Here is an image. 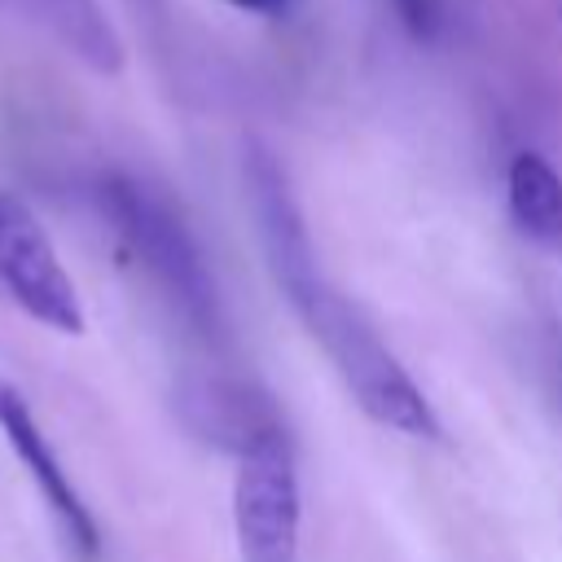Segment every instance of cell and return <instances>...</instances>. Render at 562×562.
<instances>
[{
	"mask_svg": "<svg viewBox=\"0 0 562 562\" xmlns=\"http://www.w3.org/2000/svg\"><path fill=\"white\" fill-rule=\"evenodd\" d=\"M189 426L206 430L215 443H233L237 452L268 426H277V413L263 408V400L246 386H198V400L184 408Z\"/></svg>",
	"mask_w": 562,
	"mask_h": 562,
	"instance_id": "cell-8",
	"label": "cell"
},
{
	"mask_svg": "<svg viewBox=\"0 0 562 562\" xmlns=\"http://www.w3.org/2000/svg\"><path fill=\"white\" fill-rule=\"evenodd\" d=\"M0 290L40 325L83 334V303L40 220L0 189Z\"/></svg>",
	"mask_w": 562,
	"mask_h": 562,
	"instance_id": "cell-4",
	"label": "cell"
},
{
	"mask_svg": "<svg viewBox=\"0 0 562 562\" xmlns=\"http://www.w3.org/2000/svg\"><path fill=\"white\" fill-rule=\"evenodd\" d=\"M299 470L281 426L259 430L237 452L233 522L246 562H294L299 553Z\"/></svg>",
	"mask_w": 562,
	"mask_h": 562,
	"instance_id": "cell-3",
	"label": "cell"
},
{
	"mask_svg": "<svg viewBox=\"0 0 562 562\" xmlns=\"http://www.w3.org/2000/svg\"><path fill=\"white\" fill-rule=\"evenodd\" d=\"M228 4H237V9H277L281 0H228Z\"/></svg>",
	"mask_w": 562,
	"mask_h": 562,
	"instance_id": "cell-10",
	"label": "cell"
},
{
	"mask_svg": "<svg viewBox=\"0 0 562 562\" xmlns=\"http://www.w3.org/2000/svg\"><path fill=\"white\" fill-rule=\"evenodd\" d=\"M290 307L299 312L303 329L321 342L356 404L386 430L413 435V439H435L439 435V413L422 395V386L408 378V369L391 356V347L373 334V325L338 294L321 272L303 277L299 285L285 290Z\"/></svg>",
	"mask_w": 562,
	"mask_h": 562,
	"instance_id": "cell-1",
	"label": "cell"
},
{
	"mask_svg": "<svg viewBox=\"0 0 562 562\" xmlns=\"http://www.w3.org/2000/svg\"><path fill=\"white\" fill-rule=\"evenodd\" d=\"M0 435L9 439L13 457H18L22 470L31 474L35 492L44 496V505L53 509V518L61 522L66 540L75 544V553L92 562V558L101 553L97 518L88 514L83 496H79L75 483L66 479V470H61L53 443L44 439V430H40V422H35V413H31V404H26V395H22L13 382H0Z\"/></svg>",
	"mask_w": 562,
	"mask_h": 562,
	"instance_id": "cell-5",
	"label": "cell"
},
{
	"mask_svg": "<svg viewBox=\"0 0 562 562\" xmlns=\"http://www.w3.org/2000/svg\"><path fill=\"white\" fill-rule=\"evenodd\" d=\"M97 202H101V215L114 224V233L127 241V250L140 259V268L162 285L171 307H180V316L198 334L215 338L224 325L215 277L206 272L202 250L189 237L184 220L154 189L119 171L97 184Z\"/></svg>",
	"mask_w": 562,
	"mask_h": 562,
	"instance_id": "cell-2",
	"label": "cell"
},
{
	"mask_svg": "<svg viewBox=\"0 0 562 562\" xmlns=\"http://www.w3.org/2000/svg\"><path fill=\"white\" fill-rule=\"evenodd\" d=\"M505 193L514 228L544 250H562V176L540 154H518L509 162Z\"/></svg>",
	"mask_w": 562,
	"mask_h": 562,
	"instance_id": "cell-6",
	"label": "cell"
},
{
	"mask_svg": "<svg viewBox=\"0 0 562 562\" xmlns=\"http://www.w3.org/2000/svg\"><path fill=\"white\" fill-rule=\"evenodd\" d=\"M40 26H48L83 66L114 75L123 66V44L105 22L97 0H18Z\"/></svg>",
	"mask_w": 562,
	"mask_h": 562,
	"instance_id": "cell-7",
	"label": "cell"
},
{
	"mask_svg": "<svg viewBox=\"0 0 562 562\" xmlns=\"http://www.w3.org/2000/svg\"><path fill=\"white\" fill-rule=\"evenodd\" d=\"M395 4H400V13H404V22H408L413 35H422V40L435 35V22H439L435 0H395Z\"/></svg>",
	"mask_w": 562,
	"mask_h": 562,
	"instance_id": "cell-9",
	"label": "cell"
}]
</instances>
